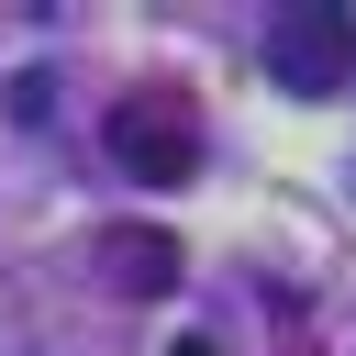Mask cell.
<instances>
[{"instance_id":"obj_1","label":"cell","mask_w":356,"mask_h":356,"mask_svg":"<svg viewBox=\"0 0 356 356\" xmlns=\"http://www.w3.org/2000/svg\"><path fill=\"white\" fill-rule=\"evenodd\" d=\"M267 78H278L289 100H334V89L356 78V11H345V0H289V11H267Z\"/></svg>"},{"instance_id":"obj_2","label":"cell","mask_w":356,"mask_h":356,"mask_svg":"<svg viewBox=\"0 0 356 356\" xmlns=\"http://www.w3.org/2000/svg\"><path fill=\"white\" fill-rule=\"evenodd\" d=\"M111 156H122V178L178 189V178L200 167V122H189V100H178V89H122V100H111Z\"/></svg>"},{"instance_id":"obj_3","label":"cell","mask_w":356,"mask_h":356,"mask_svg":"<svg viewBox=\"0 0 356 356\" xmlns=\"http://www.w3.org/2000/svg\"><path fill=\"white\" fill-rule=\"evenodd\" d=\"M100 267H111V289H122V300H156V289H178V245H167V234H145V222L100 234Z\"/></svg>"},{"instance_id":"obj_4","label":"cell","mask_w":356,"mask_h":356,"mask_svg":"<svg viewBox=\"0 0 356 356\" xmlns=\"http://www.w3.org/2000/svg\"><path fill=\"white\" fill-rule=\"evenodd\" d=\"M167 356H211V334H178V345H167Z\"/></svg>"}]
</instances>
